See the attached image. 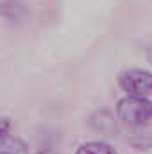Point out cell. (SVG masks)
<instances>
[{"label":"cell","instance_id":"30bf717a","mask_svg":"<svg viewBox=\"0 0 152 154\" xmlns=\"http://www.w3.org/2000/svg\"><path fill=\"white\" fill-rule=\"evenodd\" d=\"M36 154H57L56 151H52V149H41L39 152H36Z\"/></svg>","mask_w":152,"mask_h":154},{"label":"cell","instance_id":"5b68a950","mask_svg":"<svg viewBox=\"0 0 152 154\" xmlns=\"http://www.w3.org/2000/svg\"><path fill=\"white\" fill-rule=\"evenodd\" d=\"M0 154H29V143L20 136L11 134L9 138L2 140Z\"/></svg>","mask_w":152,"mask_h":154},{"label":"cell","instance_id":"6da1fadb","mask_svg":"<svg viewBox=\"0 0 152 154\" xmlns=\"http://www.w3.org/2000/svg\"><path fill=\"white\" fill-rule=\"evenodd\" d=\"M116 116L123 125L141 127L152 120V100L143 95H125L116 104Z\"/></svg>","mask_w":152,"mask_h":154},{"label":"cell","instance_id":"ba28073f","mask_svg":"<svg viewBox=\"0 0 152 154\" xmlns=\"http://www.w3.org/2000/svg\"><path fill=\"white\" fill-rule=\"evenodd\" d=\"M13 133H11V120L7 118V116H4L2 118V140L4 138H9Z\"/></svg>","mask_w":152,"mask_h":154},{"label":"cell","instance_id":"9c48e42d","mask_svg":"<svg viewBox=\"0 0 152 154\" xmlns=\"http://www.w3.org/2000/svg\"><path fill=\"white\" fill-rule=\"evenodd\" d=\"M147 61L150 63V66H152V45L149 47V50H147Z\"/></svg>","mask_w":152,"mask_h":154},{"label":"cell","instance_id":"3957f363","mask_svg":"<svg viewBox=\"0 0 152 154\" xmlns=\"http://www.w3.org/2000/svg\"><path fill=\"white\" fill-rule=\"evenodd\" d=\"M118 116L114 118V115L109 109H97L90 115V125L93 131L104 134V136H116L120 127H118Z\"/></svg>","mask_w":152,"mask_h":154},{"label":"cell","instance_id":"7a4b0ae2","mask_svg":"<svg viewBox=\"0 0 152 154\" xmlns=\"http://www.w3.org/2000/svg\"><path fill=\"white\" fill-rule=\"evenodd\" d=\"M120 88L127 95H150L152 93V72L141 68H131L122 72L118 77Z\"/></svg>","mask_w":152,"mask_h":154},{"label":"cell","instance_id":"8992f818","mask_svg":"<svg viewBox=\"0 0 152 154\" xmlns=\"http://www.w3.org/2000/svg\"><path fill=\"white\" fill-rule=\"evenodd\" d=\"M75 154H116V151L106 142H86L79 145Z\"/></svg>","mask_w":152,"mask_h":154},{"label":"cell","instance_id":"277c9868","mask_svg":"<svg viewBox=\"0 0 152 154\" xmlns=\"http://www.w3.org/2000/svg\"><path fill=\"white\" fill-rule=\"evenodd\" d=\"M0 14L9 25H22L29 20V9L20 0H2Z\"/></svg>","mask_w":152,"mask_h":154},{"label":"cell","instance_id":"52a82bcc","mask_svg":"<svg viewBox=\"0 0 152 154\" xmlns=\"http://www.w3.org/2000/svg\"><path fill=\"white\" fill-rule=\"evenodd\" d=\"M129 145L134 147L136 151H149V149H152V131L134 133L129 138Z\"/></svg>","mask_w":152,"mask_h":154}]
</instances>
